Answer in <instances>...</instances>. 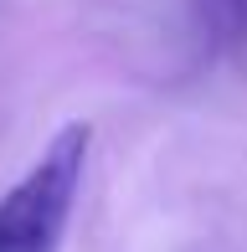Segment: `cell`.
Masks as SVG:
<instances>
[{"instance_id":"7a4b0ae2","label":"cell","mask_w":247,"mask_h":252,"mask_svg":"<svg viewBox=\"0 0 247 252\" xmlns=\"http://www.w3.org/2000/svg\"><path fill=\"white\" fill-rule=\"evenodd\" d=\"M206 16L221 41H247V0H206Z\"/></svg>"},{"instance_id":"6da1fadb","label":"cell","mask_w":247,"mask_h":252,"mask_svg":"<svg viewBox=\"0 0 247 252\" xmlns=\"http://www.w3.org/2000/svg\"><path fill=\"white\" fill-rule=\"evenodd\" d=\"M88 124H67L41 159L0 196V252H57L88 170Z\"/></svg>"}]
</instances>
